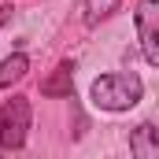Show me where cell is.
Here are the masks:
<instances>
[{"label":"cell","instance_id":"1","mask_svg":"<svg viewBox=\"0 0 159 159\" xmlns=\"http://www.w3.org/2000/svg\"><path fill=\"white\" fill-rule=\"evenodd\" d=\"M89 100H93V107L119 115V111H129L144 100V81L137 70H107V74L93 78Z\"/></svg>","mask_w":159,"mask_h":159},{"label":"cell","instance_id":"2","mask_svg":"<svg viewBox=\"0 0 159 159\" xmlns=\"http://www.w3.org/2000/svg\"><path fill=\"white\" fill-rule=\"evenodd\" d=\"M34 122V104L30 96L15 93L11 100L0 104V152H22Z\"/></svg>","mask_w":159,"mask_h":159},{"label":"cell","instance_id":"3","mask_svg":"<svg viewBox=\"0 0 159 159\" xmlns=\"http://www.w3.org/2000/svg\"><path fill=\"white\" fill-rule=\"evenodd\" d=\"M137 22V41H141V56L148 67H159V0H141L133 11Z\"/></svg>","mask_w":159,"mask_h":159},{"label":"cell","instance_id":"4","mask_svg":"<svg viewBox=\"0 0 159 159\" xmlns=\"http://www.w3.org/2000/svg\"><path fill=\"white\" fill-rule=\"evenodd\" d=\"M74 59H59L56 67H52V74L41 81V96H48V100H63V96H70L74 93Z\"/></svg>","mask_w":159,"mask_h":159},{"label":"cell","instance_id":"5","mask_svg":"<svg viewBox=\"0 0 159 159\" xmlns=\"http://www.w3.org/2000/svg\"><path fill=\"white\" fill-rule=\"evenodd\" d=\"M129 152L141 156V159H156L159 156V129H156V122H141L129 133Z\"/></svg>","mask_w":159,"mask_h":159},{"label":"cell","instance_id":"6","mask_svg":"<svg viewBox=\"0 0 159 159\" xmlns=\"http://www.w3.org/2000/svg\"><path fill=\"white\" fill-rule=\"evenodd\" d=\"M26 74H30V56H26V52H11V56H4V59H0V93L11 89V85H19Z\"/></svg>","mask_w":159,"mask_h":159},{"label":"cell","instance_id":"7","mask_svg":"<svg viewBox=\"0 0 159 159\" xmlns=\"http://www.w3.org/2000/svg\"><path fill=\"white\" fill-rule=\"evenodd\" d=\"M119 7H122V0H81V11H85V15H81V22H85L89 30H96V26H100V22H107Z\"/></svg>","mask_w":159,"mask_h":159},{"label":"cell","instance_id":"8","mask_svg":"<svg viewBox=\"0 0 159 159\" xmlns=\"http://www.w3.org/2000/svg\"><path fill=\"white\" fill-rule=\"evenodd\" d=\"M11 19H15V4H0V30H4Z\"/></svg>","mask_w":159,"mask_h":159}]
</instances>
